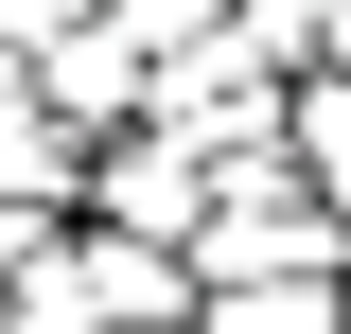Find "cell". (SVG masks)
I'll use <instances>...</instances> for the list:
<instances>
[{"label": "cell", "instance_id": "ba28073f", "mask_svg": "<svg viewBox=\"0 0 351 334\" xmlns=\"http://www.w3.org/2000/svg\"><path fill=\"white\" fill-rule=\"evenodd\" d=\"M334 334H351V317H334Z\"/></svg>", "mask_w": 351, "mask_h": 334}, {"label": "cell", "instance_id": "52a82bcc", "mask_svg": "<svg viewBox=\"0 0 351 334\" xmlns=\"http://www.w3.org/2000/svg\"><path fill=\"white\" fill-rule=\"evenodd\" d=\"M0 334H18V299H0Z\"/></svg>", "mask_w": 351, "mask_h": 334}, {"label": "cell", "instance_id": "6da1fadb", "mask_svg": "<svg viewBox=\"0 0 351 334\" xmlns=\"http://www.w3.org/2000/svg\"><path fill=\"white\" fill-rule=\"evenodd\" d=\"M193 282H351V211L316 194L299 159H246V176H211Z\"/></svg>", "mask_w": 351, "mask_h": 334}, {"label": "cell", "instance_id": "277c9868", "mask_svg": "<svg viewBox=\"0 0 351 334\" xmlns=\"http://www.w3.org/2000/svg\"><path fill=\"white\" fill-rule=\"evenodd\" d=\"M281 159H299V176H316V194H334V211H351V71H334V53H316V71H299V88H281Z\"/></svg>", "mask_w": 351, "mask_h": 334}, {"label": "cell", "instance_id": "3957f363", "mask_svg": "<svg viewBox=\"0 0 351 334\" xmlns=\"http://www.w3.org/2000/svg\"><path fill=\"white\" fill-rule=\"evenodd\" d=\"M36 88H53V124H88V141H106V124H141V88H158V53H141V18H123V0H88L71 36L36 53Z\"/></svg>", "mask_w": 351, "mask_h": 334}, {"label": "cell", "instance_id": "7a4b0ae2", "mask_svg": "<svg viewBox=\"0 0 351 334\" xmlns=\"http://www.w3.org/2000/svg\"><path fill=\"white\" fill-rule=\"evenodd\" d=\"M88 211H106V229L193 247V229H211V159H193L176 124H106V141H88Z\"/></svg>", "mask_w": 351, "mask_h": 334}, {"label": "cell", "instance_id": "5b68a950", "mask_svg": "<svg viewBox=\"0 0 351 334\" xmlns=\"http://www.w3.org/2000/svg\"><path fill=\"white\" fill-rule=\"evenodd\" d=\"M351 282H193V334H334Z\"/></svg>", "mask_w": 351, "mask_h": 334}, {"label": "cell", "instance_id": "8992f818", "mask_svg": "<svg viewBox=\"0 0 351 334\" xmlns=\"http://www.w3.org/2000/svg\"><path fill=\"white\" fill-rule=\"evenodd\" d=\"M71 18H88V0H0V53H18V71H36V53L71 36Z\"/></svg>", "mask_w": 351, "mask_h": 334}]
</instances>
